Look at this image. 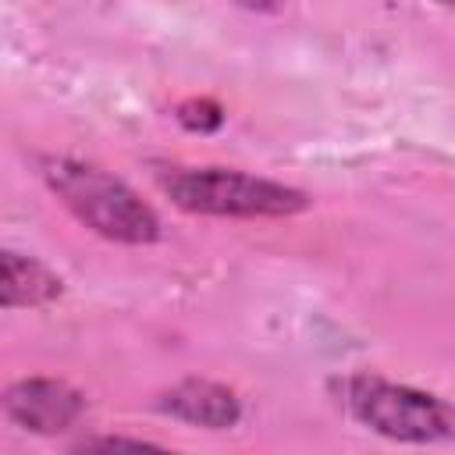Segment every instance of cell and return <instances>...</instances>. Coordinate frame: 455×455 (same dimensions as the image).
I'll use <instances>...</instances> for the list:
<instances>
[{"label":"cell","instance_id":"cell-6","mask_svg":"<svg viewBox=\"0 0 455 455\" xmlns=\"http://www.w3.org/2000/svg\"><path fill=\"white\" fill-rule=\"evenodd\" d=\"M0 302L4 309H18V306H43L50 299L60 295V277L50 274L39 259L21 256V252H4L0 256Z\"/></svg>","mask_w":455,"mask_h":455},{"label":"cell","instance_id":"cell-7","mask_svg":"<svg viewBox=\"0 0 455 455\" xmlns=\"http://www.w3.org/2000/svg\"><path fill=\"white\" fill-rule=\"evenodd\" d=\"M82 448H156L149 441H128V437H96V441H82Z\"/></svg>","mask_w":455,"mask_h":455},{"label":"cell","instance_id":"cell-5","mask_svg":"<svg viewBox=\"0 0 455 455\" xmlns=\"http://www.w3.org/2000/svg\"><path fill=\"white\" fill-rule=\"evenodd\" d=\"M160 409L192 423V427H206V430L235 427L242 416L238 398L213 380H181L178 387H171L160 398Z\"/></svg>","mask_w":455,"mask_h":455},{"label":"cell","instance_id":"cell-4","mask_svg":"<svg viewBox=\"0 0 455 455\" xmlns=\"http://www.w3.org/2000/svg\"><path fill=\"white\" fill-rule=\"evenodd\" d=\"M4 412L36 434H57L68 430L82 419L85 412V398L68 387L64 380H46V377H28L7 387L4 395Z\"/></svg>","mask_w":455,"mask_h":455},{"label":"cell","instance_id":"cell-1","mask_svg":"<svg viewBox=\"0 0 455 455\" xmlns=\"http://www.w3.org/2000/svg\"><path fill=\"white\" fill-rule=\"evenodd\" d=\"M43 178L57 192V199L96 235L124 245H146L156 242L160 220L156 213L114 174L103 167L53 156L43 160Z\"/></svg>","mask_w":455,"mask_h":455},{"label":"cell","instance_id":"cell-8","mask_svg":"<svg viewBox=\"0 0 455 455\" xmlns=\"http://www.w3.org/2000/svg\"><path fill=\"white\" fill-rule=\"evenodd\" d=\"M242 7H249V11H277L284 0H238Z\"/></svg>","mask_w":455,"mask_h":455},{"label":"cell","instance_id":"cell-2","mask_svg":"<svg viewBox=\"0 0 455 455\" xmlns=\"http://www.w3.org/2000/svg\"><path fill=\"white\" fill-rule=\"evenodd\" d=\"M156 185L174 206L210 217H288L309 203L291 185L224 167H164Z\"/></svg>","mask_w":455,"mask_h":455},{"label":"cell","instance_id":"cell-3","mask_svg":"<svg viewBox=\"0 0 455 455\" xmlns=\"http://www.w3.org/2000/svg\"><path fill=\"white\" fill-rule=\"evenodd\" d=\"M338 395L352 419L384 437L412 444L455 441V405L437 395L391 384L384 377H345Z\"/></svg>","mask_w":455,"mask_h":455},{"label":"cell","instance_id":"cell-9","mask_svg":"<svg viewBox=\"0 0 455 455\" xmlns=\"http://www.w3.org/2000/svg\"><path fill=\"white\" fill-rule=\"evenodd\" d=\"M437 4H444V7H455V0H437Z\"/></svg>","mask_w":455,"mask_h":455}]
</instances>
